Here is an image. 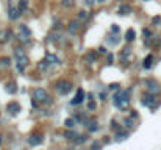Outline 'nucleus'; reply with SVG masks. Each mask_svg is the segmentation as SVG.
<instances>
[{
    "mask_svg": "<svg viewBox=\"0 0 161 150\" xmlns=\"http://www.w3.org/2000/svg\"><path fill=\"white\" fill-rule=\"evenodd\" d=\"M11 31L10 30H5L3 33H0V42H8L10 41V38H11Z\"/></svg>",
    "mask_w": 161,
    "mask_h": 150,
    "instance_id": "nucleus-17",
    "label": "nucleus"
},
{
    "mask_svg": "<svg viewBox=\"0 0 161 150\" xmlns=\"http://www.w3.org/2000/svg\"><path fill=\"white\" fill-rule=\"evenodd\" d=\"M86 16H88V14H86V11H80V14H78V19H86Z\"/></svg>",
    "mask_w": 161,
    "mask_h": 150,
    "instance_id": "nucleus-37",
    "label": "nucleus"
},
{
    "mask_svg": "<svg viewBox=\"0 0 161 150\" xmlns=\"http://www.w3.org/2000/svg\"><path fill=\"white\" fill-rule=\"evenodd\" d=\"M131 56V49L130 47H125L124 49V52L121 53V58H122V61L125 63V60H128V58Z\"/></svg>",
    "mask_w": 161,
    "mask_h": 150,
    "instance_id": "nucleus-19",
    "label": "nucleus"
},
{
    "mask_svg": "<svg viewBox=\"0 0 161 150\" xmlns=\"http://www.w3.org/2000/svg\"><path fill=\"white\" fill-rule=\"evenodd\" d=\"M103 99H107V94H105V92H100V100H103Z\"/></svg>",
    "mask_w": 161,
    "mask_h": 150,
    "instance_id": "nucleus-42",
    "label": "nucleus"
},
{
    "mask_svg": "<svg viewBox=\"0 0 161 150\" xmlns=\"http://www.w3.org/2000/svg\"><path fill=\"white\" fill-rule=\"evenodd\" d=\"M144 2H150V0H144Z\"/></svg>",
    "mask_w": 161,
    "mask_h": 150,
    "instance_id": "nucleus-45",
    "label": "nucleus"
},
{
    "mask_svg": "<svg viewBox=\"0 0 161 150\" xmlns=\"http://www.w3.org/2000/svg\"><path fill=\"white\" fill-rule=\"evenodd\" d=\"M67 30H69V33L75 35L80 30V20H71V24L67 25Z\"/></svg>",
    "mask_w": 161,
    "mask_h": 150,
    "instance_id": "nucleus-13",
    "label": "nucleus"
},
{
    "mask_svg": "<svg viewBox=\"0 0 161 150\" xmlns=\"http://www.w3.org/2000/svg\"><path fill=\"white\" fill-rule=\"evenodd\" d=\"M6 110H8L10 114H19V113H20V105L17 102H11L10 105L6 106Z\"/></svg>",
    "mask_w": 161,
    "mask_h": 150,
    "instance_id": "nucleus-12",
    "label": "nucleus"
},
{
    "mask_svg": "<svg viewBox=\"0 0 161 150\" xmlns=\"http://www.w3.org/2000/svg\"><path fill=\"white\" fill-rule=\"evenodd\" d=\"M131 113V117H133V119H136V117H138V111H130Z\"/></svg>",
    "mask_w": 161,
    "mask_h": 150,
    "instance_id": "nucleus-39",
    "label": "nucleus"
},
{
    "mask_svg": "<svg viewBox=\"0 0 161 150\" xmlns=\"http://www.w3.org/2000/svg\"><path fill=\"white\" fill-rule=\"evenodd\" d=\"M119 30H121V28H119V25H111V31H113L114 35H117Z\"/></svg>",
    "mask_w": 161,
    "mask_h": 150,
    "instance_id": "nucleus-35",
    "label": "nucleus"
},
{
    "mask_svg": "<svg viewBox=\"0 0 161 150\" xmlns=\"http://www.w3.org/2000/svg\"><path fill=\"white\" fill-rule=\"evenodd\" d=\"M85 3H86V5H93V3H94V0H85Z\"/></svg>",
    "mask_w": 161,
    "mask_h": 150,
    "instance_id": "nucleus-40",
    "label": "nucleus"
},
{
    "mask_svg": "<svg viewBox=\"0 0 161 150\" xmlns=\"http://www.w3.org/2000/svg\"><path fill=\"white\" fill-rule=\"evenodd\" d=\"M22 13L19 11V8L17 6H13V3H10V6H8V16H10L11 20H17L20 17Z\"/></svg>",
    "mask_w": 161,
    "mask_h": 150,
    "instance_id": "nucleus-8",
    "label": "nucleus"
},
{
    "mask_svg": "<svg viewBox=\"0 0 161 150\" xmlns=\"http://www.w3.org/2000/svg\"><path fill=\"white\" fill-rule=\"evenodd\" d=\"M127 138H128V131L121 130V131L116 133V136H114V141H116V142H122V141H125Z\"/></svg>",
    "mask_w": 161,
    "mask_h": 150,
    "instance_id": "nucleus-14",
    "label": "nucleus"
},
{
    "mask_svg": "<svg viewBox=\"0 0 161 150\" xmlns=\"http://www.w3.org/2000/svg\"><path fill=\"white\" fill-rule=\"evenodd\" d=\"M145 86H147V92H150V94H153V95L161 92V86H160V83L156 80H152V78L145 80Z\"/></svg>",
    "mask_w": 161,
    "mask_h": 150,
    "instance_id": "nucleus-6",
    "label": "nucleus"
},
{
    "mask_svg": "<svg viewBox=\"0 0 161 150\" xmlns=\"http://www.w3.org/2000/svg\"><path fill=\"white\" fill-rule=\"evenodd\" d=\"M30 36H31V31L27 25H19V41H22V42H28L30 41Z\"/></svg>",
    "mask_w": 161,
    "mask_h": 150,
    "instance_id": "nucleus-7",
    "label": "nucleus"
},
{
    "mask_svg": "<svg viewBox=\"0 0 161 150\" xmlns=\"http://www.w3.org/2000/svg\"><path fill=\"white\" fill-rule=\"evenodd\" d=\"M10 64H11V60L10 58H6V56H3V58H0V67H10Z\"/></svg>",
    "mask_w": 161,
    "mask_h": 150,
    "instance_id": "nucleus-22",
    "label": "nucleus"
},
{
    "mask_svg": "<svg viewBox=\"0 0 161 150\" xmlns=\"http://www.w3.org/2000/svg\"><path fill=\"white\" fill-rule=\"evenodd\" d=\"M152 22H153V25H160V24H161V17L156 16V17H153V19H152Z\"/></svg>",
    "mask_w": 161,
    "mask_h": 150,
    "instance_id": "nucleus-34",
    "label": "nucleus"
},
{
    "mask_svg": "<svg viewBox=\"0 0 161 150\" xmlns=\"http://www.w3.org/2000/svg\"><path fill=\"white\" fill-rule=\"evenodd\" d=\"M108 41H109V42H111L113 45H117V42H119V38H117V36H114V38L111 36V38H109Z\"/></svg>",
    "mask_w": 161,
    "mask_h": 150,
    "instance_id": "nucleus-33",
    "label": "nucleus"
},
{
    "mask_svg": "<svg viewBox=\"0 0 161 150\" xmlns=\"http://www.w3.org/2000/svg\"><path fill=\"white\" fill-rule=\"evenodd\" d=\"M39 67H41V69H42V70H45V69H47V67H49V64H47V63H45V61H41Z\"/></svg>",
    "mask_w": 161,
    "mask_h": 150,
    "instance_id": "nucleus-38",
    "label": "nucleus"
},
{
    "mask_svg": "<svg viewBox=\"0 0 161 150\" xmlns=\"http://www.w3.org/2000/svg\"><path fill=\"white\" fill-rule=\"evenodd\" d=\"M27 142H28V145H31V147L39 145L41 142H42V136H41V135H31L30 138L27 139Z\"/></svg>",
    "mask_w": 161,
    "mask_h": 150,
    "instance_id": "nucleus-11",
    "label": "nucleus"
},
{
    "mask_svg": "<svg viewBox=\"0 0 161 150\" xmlns=\"http://www.w3.org/2000/svg\"><path fill=\"white\" fill-rule=\"evenodd\" d=\"M2 142H3V136L0 135V147H2Z\"/></svg>",
    "mask_w": 161,
    "mask_h": 150,
    "instance_id": "nucleus-43",
    "label": "nucleus"
},
{
    "mask_svg": "<svg viewBox=\"0 0 161 150\" xmlns=\"http://www.w3.org/2000/svg\"><path fill=\"white\" fill-rule=\"evenodd\" d=\"M75 124H77V120L73 119V117H69V119L64 120V127H66V128H73Z\"/></svg>",
    "mask_w": 161,
    "mask_h": 150,
    "instance_id": "nucleus-21",
    "label": "nucleus"
},
{
    "mask_svg": "<svg viewBox=\"0 0 161 150\" xmlns=\"http://www.w3.org/2000/svg\"><path fill=\"white\" fill-rule=\"evenodd\" d=\"M142 105L144 106H149L150 110H155L158 106V102H156V95L150 94V92H145L142 95Z\"/></svg>",
    "mask_w": 161,
    "mask_h": 150,
    "instance_id": "nucleus-4",
    "label": "nucleus"
},
{
    "mask_svg": "<svg viewBox=\"0 0 161 150\" xmlns=\"http://www.w3.org/2000/svg\"><path fill=\"white\" fill-rule=\"evenodd\" d=\"M114 106L119 108V110H125L130 105V99H128V92L127 91H117V94L113 97Z\"/></svg>",
    "mask_w": 161,
    "mask_h": 150,
    "instance_id": "nucleus-1",
    "label": "nucleus"
},
{
    "mask_svg": "<svg viewBox=\"0 0 161 150\" xmlns=\"http://www.w3.org/2000/svg\"><path fill=\"white\" fill-rule=\"evenodd\" d=\"M33 100H35V102L42 103V105H50V103H52V100H50L47 91L42 89V88H36L33 91Z\"/></svg>",
    "mask_w": 161,
    "mask_h": 150,
    "instance_id": "nucleus-3",
    "label": "nucleus"
},
{
    "mask_svg": "<svg viewBox=\"0 0 161 150\" xmlns=\"http://www.w3.org/2000/svg\"><path fill=\"white\" fill-rule=\"evenodd\" d=\"M135 38H136V31L133 30V28L127 30V33H125V41H127V42H133Z\"/></svg>",
    "mask_w": 161,
    "mask_h": 150,
    "instance_id": "nucleus-15",
    "label": "nucleus"
},
{
    "mask_svg": "<svg viewBox=\"0 0 161 150\" xmlns=\"http://www.w3.org/2000/svg\"><path fill=\"white\" fill-rule=\"evenodd\" d=\"M83 100H85V91L83 89H78L77 91V94H75V97L72 99V105H80V103H83Z\"/></svg>",
    "mask_w": 161,
    "mask_h": 150,
    "instance_id": "nucleus-10",
    "label": "nucleus"
},
{
    "mask_svg": "<svg viewBox=\"0 0 161 150\" xmlns=\"http://www.w3.org/2000/svg\"><path fill=\"white\" fill-rule=\"evenodd\" d=\"M17 91V85L16 83H8L6 85V92L8 94H13V92H16Z\"/></svg>",
    "mask_w": 161,
    "mask_h": 150,
    "instance_id": "nucleus-24",
    "label": "nucleus"
},
{
    "mask_svg": "<svg viewBox=\"0 0 161 150\" xmlns=\"http://www.w3.org/2000/svg\"><path fill=\"white\" fill-rule=\"evenodd\" d=\"M91 150H102V142L100 141H94L91 144Z\"/></svg>",
    "mask_w": 161,
    "mask_h": 150,
    "instance_id": "nucleus-26",
    "label": "nucleus"
},
{
    "mask_svg": "<svg viewBox=\"0 0 161 150\" xmlns=\"http://www.w3.org/2000/svg\"><path fill=\"white\" fill-rule=\"evenodd\" d=\"M77 131H66V133H64V138H67V139H75L77 138Z\"/></svg>",
    "mask_w": 161,
    "mask_h": 150,
    "instance_id": "nucleus-27",
    "label": "nucleus"
},
{
    "mask_svg": "<svg viewBox=\"0 0 161 150\" xmlns=\"http://www.w3.org/2000/svg\"><path fill=\"white\" fill-rule=\"evenodd\" d=\"M130 11H131V8L128 6V5H122V6H121V8H119V10H117V13H119V14H121V16L130 14Z\"/></svg>",
    "mask_w": 161,
    "mask_h": 150,
    "instance_id": "nucleus-20",
    "label": "nucleus"
},
{
    "mask_svg": "<svg viewBox=\"0 0 161 150\" xmlns=\"http://www.w3.org/2000/svg\"><path fill=\"white\" fill-rule=\"evenodd\" d=\"M152 63H153V55H152V53H149V55L145 56L142 67H144V69H150V67H152Z\"/></svg>",
    "mask_w": 161,
    "mask_h": 150,
    "instance_id": "nucleus-16",
    "label": "nucleus"
},
{
    "mask_svg": "<svg viewBox=\"0 0 161 150\" xmlns=\"http://www.w3.org/2000/svg\"><path fill=\"white\" fill-rule=\"evenodd\" d=\"M19 11L24 14V13H27V8H28V0H19Z\"/></svg>",
    "mask_w": 161,
    "mask_h": 150,
    "instance_id": "nucleus-18",
    "label": "nucleus"
},
{
    "mask_svg": "<svg viewBox=\"0 0 161 150\" xmlns=\"http://www.w3.org/2000/svg\"><path fill=\"white\" fill-rule=\"evenodd\" d=\"M95 108H97V105H95V102H93V100H89V103H88V110H89V111H94Z\"/></svg>",
    "mask_w": 161,
    "mask_h": 150,
    "instance_id": "nucleus-32",
    "label": "nucleus"
},
{
    "mask_svg": "<svg viewBox=\"0 0 161 150\" xmlns=\"http://www.w3.org/2000/svg\"><path fill=\"white\" fill-rule=\"evenodd\" d=\"M124 124H125L127 128H133V127H135V122H133L131 119H125V122H124Z\"/></svg>",
    "mask_w": 161,
    "mask_h": 150,
    "instance_id": "nucleus-30",
    "label": "nucleus"
},
{
    "mask_svg": "<svg viewBox=\"0 0 161 150\" xmlns=\"http://www.w3.org/2000/svg\"><path fill=\"white\" fill-rule=\"evenodd\" d=\"M109 89H113V91H119V83H111V85H109Z\"/></svg>",
    "mask_w": 161,
    "mask_h": 150,
    "instance_id": "nucleus-36",
    "label": "nucleus"
},
{
    "mask_svg": "<svg viewBox=\"0 0 161 150\" xmlns=\"http://www.w3.org/2000/svg\"><path fill=\"white\" fill-rule=\"evenodd\" d=\"M111 128H113V130H116V131H121V130H122L116 120H111Z\"/></svg>",
    "mask_w": 161,
    "mask_h": 150,
    "instance_id": "nucleus-31",
    "label": "nucleus"
},
{
    "mask_svg": "<svg viewBox=\"0 0 161 150\" xmlns=\"http://www.w3.org/2000/svg\"><path fill=\"white\" fill-rule=\"evenodd\" d=\"M61 3H63V6H66V8L73 6V0H61Z\"/></svg>",
    "mask_w": 161,
    "mask_h": 150,
    "instance_id": "nucleus-29",
    "label": "nucleus"
},
{
    "mask_svg": "<svg viewBox=\"0 0 161 150\" xmlns=\"http://www.w3.org/2000/svg\"><path fill=\"white\" fill-rule=\"evenodd\" d=\"M86 139H88V136L86 135H78L75 139H73V142L75 144H83V142H86Z\"/></svg>",
    "mask_w": 161,
    "mask_h": 150,
    "instance_id": "nucleus-23",
    "label": "nucleus"
},
{
    "mask_svg": "<svg viewBox=\"0 0 161 150\" xmlns=\"http://www.w3.org/2000/svg\"><path fill=\"white\" fill-rule=\"evenodd\" d=\"M97 2H105V0H97Z\"/></svg>",
    "mask_w": 161,
    "mask_h": 150,
    "instance_id": "nucleus-44",
    "label": "nucleus"
},
{
    "mask_svg": "<svg viewBox=\"0 0 161 150\" xmlns=\"http://www.w3.org/2000/svg\"><path fill=\"white\" fill-rule=\"evenodd\" d=\"M55 89H56L61 95H66L72 91V83L67 81V80H61V81H58V83L55 85Z\"/></svg>",
    "mask_w": 161,
    "mask_h": 150,
    "instance_id": "nucleus-5",
    "label": "nucleus"
},
{
    "mask_svg": "<svg viewBox=\"0 0 161 150\" xmlns=\"http://www.w3.org/2000/svg\"><path fill=\"white\" fill-rule=\"evenodd\" d=\"M14 60H16V66L20 72L27 67L28 64V58H27V53L22 47H16L14 49Z\"/></svg>",
    "mask_w": 161,
    "mask_h": 150,
    "instance_id": "nucleus-2",
    "label": "nucleus"
},
{
    "mask_svg": "<svg viewBox=\"0 0 161 150\" xmlns=\"http://www.w3.org/2000/svg\"><path fill=\"white\" fill-rule=\"evenodd\" d=\"M88 128H89V131H97L99 130L97 122H95V120H89L88 122Z\"/></svg>",
    "mask_w": 161,
    "mask_h": 150,
    "instance_id": "nucleus-25",
    "label": "nucleus"
},
{
    "mask_svg": "<svg viewBox=\"0 0 161 150\" xmlns=\"http://www.w3.org/2000/svg\"><path fill=\"white\" fill-rule=\"evenodd\" d=\"M67 150H72V149H67Z\"/></svg>",
    "mask_w": 161,
    "mask_h": 150,
    "instance_id": "nucleus-46",
    "label": "nucleus"
},
{
    "mask_svg": "<svg viewBox=\"0 0 161 150\" xmlns=\"http://www.w3.org/2000/svg\"><path fill=\"white\" fill-rule=\"evenodd\" d=\"M86 60H88V61H95V60H97V55H95L94 52H91V53L86 55Z\"/></svg>",
    "mask_w": 161,
    "mask_h": 150,
    "instance_id": "nucleus-28",
    "label": "nucleus"
},
{
    "mask_svg": "<svg viewBox=\"0 0 161 150\" xmlns=\"http://www.w3.org/2000/svg\"><path fill=\"white\" fill-rule=\"evenodd\" d=\"M99 52H100V53H107V49H105V47H100Z\"/></svg>",
    "mask_w": 161,
    "mask_h": 150,
    "instance_id": "nucleus-41",
    "label": "nucleus"
},
{
    "mask_svg": "<svg viewBox=\"0 0 161 150\" xmlns=\"http://www.w3.org/2000/svg\"><path fill=\"white\" fill-rule=\"evenodd\" d=\"M44 61L47 63L49 66H58V64H61V61H59V58L56 55H53V53H47L44 58Z\"/></svg>",
    "mask_w": 161,
    "mask_h": 150,
    "instance_id": "nucleus-9",
    "label": "nucleus"
}]
</instances>
